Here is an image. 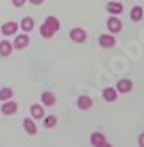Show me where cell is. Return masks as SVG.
I'll return each instance as SVG.
<instances>
[{"label": "cell", "mask_w": 144, "mask_h": 147, "mask_svg": "<svg viewBox=\"0 0 144 147\" xmlns=\"http://www.w3.org/2000/svg\"><path fill=\"white\" fill-rule=\"evenodd\" d=\"M90 142H91L92 146H96V147L108 146V144H106L105 137L102 136L101 133H92L91 134V138H90Z\"/></svg>", "instance_id": "cell-4"}, {"label": "cell", "mask_w": 144, "mask_h": 147, "mask_svg": "<svg viewBox=\"0 0 144 147\" xmlns=\"http://www.w3.org/2000/svg\"><path fill=\"white\" fill-rule=\"evenodd\" d=\"M29 42H30L29 36L26 35V34H21V35H18L16 39H14L13 46H14V48H17V50H22V48H25L26 46L29 45Z\"/></svg>", "instance_id": "cell-5"}, {"label": "cell", "mask_w": 144, "mask_h": 147, "mask_svg": "<svg viewBox=\"0 0 144 147\" xmlns=\"http://www.w3.org/2000/svg\"><path fill=\"white\" fill-rule=\"evenodd\" d=\"M106 11L112 14H121L123 11V5L121 3H117V1H111L106 4Z\"/></svg>", "instance_id": "cell-10"}, {"label": "cell", "mask_w": 144, "mask_h": 147, "mask_svg": "<svg viewBox=\"0 0 144 147\" xmlns=\"http://www.w3.org/2000/svg\"><path fill=\"white\" fill-rule=\"evenodd\" d=\"M31 4H35V5H39V4L43 3V0H29Z\"/></svg>", "instance_id": "cell-23"}, {"label": "cell", "mask_w": 144, "mask_h": 147, "mask_svg": "<svg viewBox=\"0 0 144 147\" xmlns=\"http://www.w3.org/2000/svg\"><path fill=\"white\" fill-rule=\"evenodd\" d=\"M40 99H42L43 104H46V106H53L56 103L55 95L51 94V92H43V94L40 95Z\"/></svg>", "instance_id": "cell-16"}, {"label": "cell", "mask_w": 144, "mask_h": 147, "mask_svg": "<svg viewBox=\"0 0 144 147\" xmlns=\"http://www.w3.org/2000/svg\"><path fill=\"white\" fill-rule=\"evenodd\" d=\"M12 95H13V91L9 87H4L0 90V100H8L12 98Z\"/></svg>", "instance_id": "cell-19"}, {"label": "cell", "mask_w": 144, "mask_h": 147, "mask_svg": "<svg viewBox=\"0 0 144 147\" xmlns=\"http://www.w3.org/2000/svg\"><path fill=\"white\" fill-rule=\"evenodd\" d=\"M17 29H18V25L16 22H7L1 26V33L4 35H12L17 31Z\"/></svg>", "instance_id": "cell-11"}, {"label": "cell", "mask_w": 144, "mask_h": 147, "mask_svg": "<svg viewBox=\"0 0 144 147\" xmlns=\"http://www.w3.org/2000/svg\"><path fill=\"white\" fill-rule=\"evenodd\" d=\"M138 143H139V146L144 147V133H141V134H140V136H139V139H138Z\"/></svg>", "instance_id": "cell-22"}, {"label": "cell", "mask_w": 144, "mask_h": 147, "mask_svg": "<svg viewBox=\"0 0 144 147\" xmlns=\"http://www.w3.org/2000/svg\"><path fill=\"white\" fill-rule=\"evenodd\" d=\"M70 39H72L73 42H75V43H82V42H84V39H86V31L83 30V29H73L72 31H70L69 34Z\"/></svg>", "instance_id": "cell-3"}, {"label": "cell", "mask_w": 144, "mask_h": 147, "mask_svg": "<svg viewBox=\"0 0 144 147\" xmlns=\"http://www.w3.org/2000/svg\"><path fill=\"white\" fill-rule=\"evenodd\" d=\"M30 112L33 115L34 119H42L43 115H44V109H43L42 106H39V104H34L33 107L30 108Z\"/></svg>", "instance_id": "cell-17"}, {"label": "cell", "mask_w": 144, "mask_h": 147, "mask_svg": "<svg viewBox=\"0 0 144 147\" xmlns=\"http://www.w3.org/2000/svg\"><path fill=\"white\" fill-rule=\"evenodd\" d=\"M57 125V119L55 116H48L44 120V126L46 128H53Z\"/></svg>", "instance_id": "cell-20"}, {"label": "cell", "mask_w": 144, "mask_h": 147, "mask_svg": "<svg viewBox=\"0 0 144 147\" xmlns=\"http://www.w3.org/2000/svg\"><path fill=\"white\" fill-rule=\"evenodd\" d=\"M21 28L23 31H30L34 28V20L30 17H25V18L21 21Z\"/></svg>", "instance_id": "cell-18"}, {"label": "cell", "mask_w": 144, "mask_h": 147, "mask_svg": "<svg viewBox=\"0 0 144 147\" xmlns=\"http://www.w3.org/2000/svg\"><path fill=\"white\" fill-rule=\"evenodd\" d=\"M12 53V45L8 40H1L0 42V56L7 57Z\"/></svg>", "instance_id": "cell-13"}, {"label": "cell", "mask_w": 144, "mask_h": 147, "mask_svg": "<svg viewBox=\"0 0 144 147\" xmlns=\"http://www.w3.org/2000/svg\"><path fill=\"white\" fill-rule=\"evenodd\" d=\"M99 45L102 48H112L116 45V38L113 35H109V34H102L99 38Z\"/></svg>", "instance_id": "cell-2"}, {"label": "cell", "mask_w": 144, "mask_h": 147, "mask_svg": "<svg viewBox=\"0 0 144 147\" xmlns=\"http://www.w3.org/2000/svg\"><path fill=\"white\" fill-rule=\"evenodd\" d=\"M58 29H60V21L56 17L50 16L46 18L44 24L40 26V30L39 31H40V35L43 38H51V36H53L57 33Z\"/></svg>", "instance_id": "cell-1"}, {"label": "cell", "mask_w": 144, "mask_h": 147, "mask_svg": "<svg viewBox=\"0 0 144 147\" xmlns=\"http://www.w3.org/2000/svg\"><path fill=\"white\" fill-rule=\"evenodd\" d=\"M131 89H133V82H131L130 80H126V78H123V80H119L118 82H117V90H118L119 92H129L131 91Z\"/></svg>", "instance_id": "cell-6"}, {"label": "cell", "mask_w": 144, "mask_h": 147, "mask_svg": "<svg viewBox=\"0 0 144 147\" xmlns=\"http://www.w3.org/2000/svg\"><path fill=\"white\" fill-rule=\"evenodd\" d=\"M22 125H23V128H25L26 133L30 134V136H35L36 131H38L35 122H34L31 119H27V117H26V119H23V124Z\"/></svg>", "instance_id": "cell-9"}, {"label": "cell", "mask_w": 144, "mask_h": 147, "mask_svg": "<svg viewBox=\"0 0 144 147\" xmlns=\"http://www.w3.org/2000/svg\"><path fill=\"white\" fill-rule=\"evenodd\" d=\"M102 96L106 102H113V100L117 99V91L113 89V87H108L102 91Z\"/></svg>", "instance_id": "cell-14"}, {"label": "cell", "mask_w": 144, "mask_h": 147, "mask_svg": "<svg viewBox=\"0 0 144 147\" xmlns=\"http://www.w3.org/2000/svg\"><path fill=\"white\" fill-rule=\"evenodd\" d=\"M108 29L111 33H119L122 29V24L117 17H111L108 20Z\"/></svg>", "instance_id": "cell-7"}, {"label": "cell", "mask_w": 144, "mask_h": 147, "mask_svg": "<svg viewBox=\"0 0 144 147\" xmlns=\"http://www.w3.org/2000/svg\"><path fill=\"white\" fill-rule=\"evenodd\" d=\"M143 8H141V7H134L133 9H131V13H130V17H131V20H133V21H136V22H138V21H140L141 18H143Z\"/></svg>", "instance_id": "cell-15"}, {"label": "cell", "mask_w": 144, "mask_h": 147, "mask_svg": "<svg viewBox=\"0 0 144 147\" xmlns=\"http://www.w3.org/2000/svg\"><path fill=\"white\" fill-rule=\"evenodd\" d=\"M12 1H13V4L16 7H22L26 3V0H12Z\"/></svg>", "instance_id": "cell-21"}, {"label": "cell", "mask_w": 144, "mask_h": 147, "mask_svg": "<svg viewBox=\"0 0 144 147\" xmlns=\"http://www.w3.org/2000/svg\"><path fill=\"white\" fill-rule=\"evenodd\" d=\"M17 111V103L16 102H7L1 106V112L4 115H13Z\"/></svg>", "instance_id": "cell-12"}, {"label": "cell", "mask_w": 144, "mask_h": 147, "mask_svg": "<svg viewBox=\"0 0 144 147\" xmlns=\"http://www.w3.org/2000/svg\"><path fill=\"white\" fill-rule=\"evenodd\" d=\"M77 106L79 109H88L92 106V99L88 95H82L78 98L77 100Z\"/></svg>", "instance_id": "cell-8"}]
</instances>
